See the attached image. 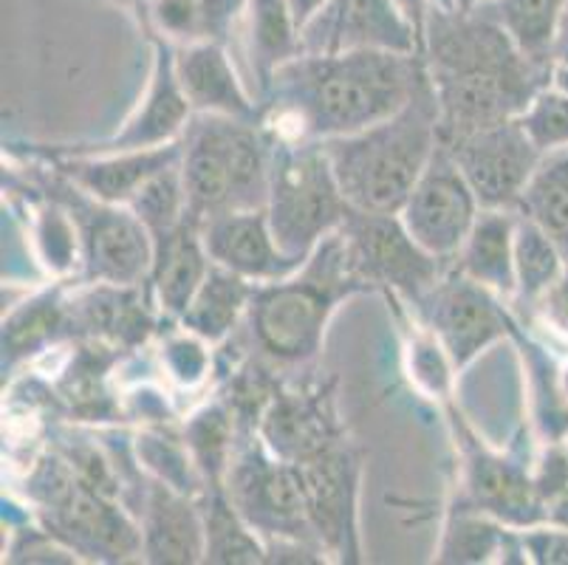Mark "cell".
Masks as SVG:
<instances>
[{
    "mask_svg": "<svg viewBox=\"0 0 568 565\" xmlns=\"http://www.w3.org/2000/svg\"><path fill=\"white\" fill-rule=\"evenodd\" d=\"M425 77V54L306 49L283 62L257 100L263 105V124L277 139L325 142L394 117Z\"/></svg>",
    "mask_w": 568,
    "mask_h": 565,
    "instance_id": "1",
    "label": "cell"
},
{
    "mask_svg": "<svg viewBox=\"0 0 568 565\" xmlns=\"http://www.w3.org/2000/svg\"><path fill=\"white\" fill-rule=\"evenodd\" d=\"M425 62L442 111V142L518 119L555 82V65L529 60L487 7L430 3Z\"/></svg>",
    "mask_w": 568,
    "mask_h": 565,
    "instance_id": "2",
    "label": "cell"
},
{
    "mask_svg": "<svg viewBox=\"0 0 568 565\" xmlns=\"http://www.w3.org/2000/svg\"><path fill=\"white\" fill-rule=\"evenodd\" d=\"M356 294H374L351 269L339 232L325 238L294 274L257 283L241 340L277 371L308 367L323 351L334 311Z\"/></svg>",
    "mask_w": 568,
    "mask_h": 565,
    "instance_id": "3",
    "label": "cell"
},
{
    "mask_svg": "<svg viewBox=\"0 0 568 565\" xmlns=\"http://www.w3.org/2000/svg\"><path fill=\"white\" fill-rule=\"evenodd\" d=\"M442 144V111L430 74L394 117L351 137L325 139L339 190L354 210L399 212Z\"/></svg>",
    "mask_w": 568,
    "mask_h": 565,
    "instance_id": "4",
    "label": "cell"
},
{
    "mask_svg": "<svg viewBox=\"0 0 568 565\" xmlns=\"http://www.w3.org/2000/svg\"><path fill=\"white\" fill-rule=\"evenodd\" d=\"M34 521L80 557V563H142V528L122 501L77 478L69 461L45 447L20 486Z\"/></svg>",
    "mask_w": 568,
    "mask_h": 565,
    "instance_id": "5",
    "label": "cell"
},
{
    "mask_svg": "<svg viewBox=\"0 0 568 565\" xmlns=\"http://www.w3.org/2000/svg\"><path fill=\"white\" fill-rule=\"evenodd\" d=\"M275 137L250 119L193 113L182 137V179L199 221L232 210H261L268 199Z\"/></svg>",
    "mask_w": 568,
    "mask_h": 565,
    "instance_id": "6",
    "label": "cell"
},
{
    "mask_svg": "<svg viewBox=\"0 0 568 565\" xmlns=\"http://www.w3.org/2000/svg\"><path fill=\"white\" fill-rule=\"evenodd\" d=\"M26 179L49 199L60 201L80 232V274L77 283L148 286L153 263V238L128 204H108L65 179L54 164L20 159Z\"/></svg>",
    "mask_w": 568,
    "mask_h": 565,
    "instance_id": "7",
    "label": "cell"
},
{
    "mask_svg": "<svg viewBox=\"0 0 568 565\" xmlns=\"http://www.w3.org/2000/svg\"><path fill=\"white\" fill-rule=\"evenodd\" d=\"M348 210L323 142L275 137L266 215L283 252L306 263L325 238L339 232Z\"/></svg>",
    "mask_w": 568,
    "mask_h": 565,
    "instance_id": "8",
    "label": "cell"
},
{
    "mask_svg": "<svg viewBox=\"0 0 568 565\" xmlns=\"http://www.w3.org/2000/svg\"><path fill=\"white\" fill-rule=\"evenodd\" d=\"M453 442L462 458V484L456 504L478 509L504 521L506 526L531 528L546 523L544 504L535 486V455L524 453L520 444L495 450L469 427L456 402L444 404Z\"/></svg>",
    "mask_w": 568,
    "mask_h": 565,
    "instance_id": "9",
    "label": "cell"
},
{
    "mask_svg": "<svg viewBox=\"0 0 568 565\" xmlns=\"http://www.w3.org/2000/svg\"><path fill=\"white\" fill-rule=\"evenodd\" d=\"M151 43V77L142 100L131 117L119 124V131L100 142H71V144H38V142H9L3 144L14 159H54V155H91V153H122V150H151L164 144L182 142L193 119V105L175 74V46L168 40L148 34Z\"/></svg>",
    "mask_w": 568,
    "mask_h": 565,
    "instance_id": "10",
    "label": "cell"
},
{
    "mask_svg": "<svg viewBox=\"0 0 568 565\" xmlns=\"http://www.w3.org/2000/svg\"><path fill=\"white\" fill-rule=\"evenodd\" d=\"M339 235L356 278L371 292H385L405 305L416 303L450 266L407 232L399 212H365L351 206Z\"/></svg>",
    "mask_w": 568,
    "mask_h": 565,
    "instance_id": "11",
    "label": "cell"
},
{
    "mask_svg": "<svg viewBox=\"0 0 568 565\" xmlns=\"http://www.w3.org/2000/svg\"><path fill=\"white\" fill-rule=\"evenodd\" d=\"M224 486L235 509L246 517V523L263 541L292 537V541L320 546L312 521H308L301 470L297 464L277 458L257 433L241 435Z\"/></svg>",
    "mask_w": 568,
    "mask_h": 565,
    "instance_id": "12",
    "label": "cell"
},
{
    "mask_svg": "<svg viewBox=\"0 0 568 565\" xmlns=\"http://www.w3.org/2000/svg\"><path fill=\"white\" fill-rule=\"evenodd\" d=\"M407 309L418 323H425L436 334L458 373L467 371L495 342L509 340L518 320L509 300L475 283L453 263Z\"/></svg>",
    "mask_w": 568,
    "mask_h": 565,
    "instance_id": "13",
    "label": "cell"
},
{
    "mask_svg": "<svg viewBox=\"0 0 568 565\" xmlns=\"http://www.w3.org/2000/svg\"><path fill=\"white\" fill-rule=\"evenodd\" d=\"M306 492L308 521L332 563H363L359 537V484L363 453L348 435L297 464Z\"/></svg>",
    "mask_w": 568,
    "mask_h": 565,
    "instance_id": "14",
    "label": "cell"
},
{
    "mask_svg": "<svg viewBox=\"0 0 568 565\" xmlns=\"http://www.w3.org/2000/svg\"><path fill=\"white\" fill-rule=\"evenodd\" d=\"M442 144L456 159L481 210H518L520 195L544 159L518 119H506Z\"/></svg>",
    "mask_w": 568,
    "mask_h": 565,
    "instance_id": "15",
    "label": "cell"
},
{
    "mask_svg": "<svg viewBox=\"0 0 568 565\" xmlns=\"http://www.w3.org/2000/svg\"><path fill=\"white\" fill-rule=\"evenodd\" d=\"M478 212L481 204L475 199L473 186L458 170L450 150L438 144L436 155L402 204L399 218L430 255L453 263Z\"/></svg>",
    "mask_w": 568,
    "mask_h": 565,
    "instance_id": "16",
    "label": "cell"
},
{
    "mask_svg": "<svg viewBox=\"0 0 568 565\" xmlns=\"http://www.w3.org/2000/svg\"><path fill=\"white\" fill-rule=\"evenodd\" d=\"M257 435L277 458L288 464H303L345 438L334 382H283L263 411Z\"/></svg>",
    "mask_w": 568,
    "mask_h": 565,
    "instance_id": "17",
    "label": "cell"
},
{
    "mask_svg": "<svg viewBox=\"0 0 568 565\" xmlns=\"http://www.w3.org/2000/svg\"><path fill=\"white\" fill-rule=\"evenodd\" d=\"M308 51L385 49L422 54L416 26L402 12L399 0H332L303 29Z\"/></svg>",
    "mask_w": 568,
    "mask_h": 565,
    "instance_id": "18",
    "label": "cell"
},
{
    "mask_svg": "<svg viewBox=\"0 0 568 565\" xmlns=\"http://www.w3.org/2000/svg\"><path fill=\"white\" fill-rule=\"evenodd\" d=\"M204 246L213 263L252 280V283H272L294 274L303 266L297 258L283 252L266 206L261 210H232L201 221Z\"/></svg>",
    "mask_w": 568,
    "mask_h": 565,
    "instance_id": "19",
    "label": "cell"
},
{
    "mask_svg": "<svg viewBox=\"0 0 568 565\" xmlns=\"http://www.w3.org/2000/svg\"><path fill=\"white\" fill-rule=\"evenodd\" d=\"M136 521L142 528V563H204V517L195 497L151 478Z\"/></svg>",
    "mask_w": 568,
    "mask_h": 565,
    "instance_id": "20",
    "label": "cell"
},
{
    "mask_svg": "<svg viewBox=\"0 0 568 565\" xmlns=\"http://www.w3.org/2000/svg\"><path fill=\"white\" fill-rule=\"evenodd\" d=\"M34 162L54 164L65 179L74 181L94 199L108 201V204H131L133 195L153 175L182 162V142L151 150H122V153L54 155V159H34Z\"/></svg>",
    "mask_w": 568,
    "mask_h": 565,
    "instance_id": "21",
    "label": "cell"
},
{
    "mask_svg": "<svg viewBox=\"0 0 568 565\" xmlns=\"http://www.w3.org/2000/svg\"><path fill=\"white\" fill-rule=\"evenodd\" d=\"M210 269H213V258L206 252L201 221L195 215H187L179 226L153 238L148 292L164 323L175 325L182 320Z\"/></svg>",
    "mask_w": 568,
    "mask_h": 565,
    "instance_id": "22",
    "label": "cell"
},
{
    "mask_svg": "<svg viewBox=\"0 0 568 565\" xmlns=\"http://www.w3.org/2000/svg\"><path fill=\"white\" fill-rule=\"evenodd\" d=\"M71 286L74 280H51L49 286L14 305L3 317L0 349H3V373L34 362L60 345L74 342L71 331Z\"/></svg>",
    "mask_w": 568,
    "mask_h": 565,
    "instance_id": "23",
    "label": "cell"
},
{
    "mask_svg": "<svg viewBox=\"0 0 568 565\" xmlns=\"http://www.w3.org/2000/svg\"><path fill=\"white\" fill-rule=\"evenodd\" d=\"M175 74L195 113L261 122V100L250 97L237 77L224 43H199L175 49Z\"/></svg>",
    "mask_w": 568,
    "mask_h": 565,
    "instance_id": "24",
    "label": "cell"
},
{
    "mask_svg": "<svg viewBox=\"0 0 568 565\" xmlns=\"http://www.w3.org/2000/svg\"><path fill=\"white\" fill-rule=\"evenodd\" d=\"M436 563H529L524 546V528L506 526L493 515L453 501L436 548Z\"/></svg>",
    "mask_w": 568,
    "mask_h": 565,
    "instance_id": "25",
    "label": "cell"
},
{
    "mask_svg": "<svg viewBox=\"0 0 568 565\" xmlns=\"http://www.w3.org/2000/svg\"><path fill=\"white\" fill-rule=\"evenodd\" d=\"M524 362L526 382H529V404H531V433L540 444L566 442L568 438V396L562 387V365H557L549 354L551 345L537 336L524 320H515L513 336Z\"/></svg>",
    "mask_w": 568,
    "mask_h": 565,
    "instance_id": "26",
    "label": "cell"
},
{
    "mask_svg": "<svg viewBox=\"0 0 568 565\" xmlns=\"http://www.w3.org/2000/svg\"><path fill=\"white\" fill-rule=\"evenodd\" d=\"M246 0H151L139 14L144 34H156L175 49L199 43H230Z\"/></svg>",
    "mask_w": 568,
    "mask_h": 565,
    "instance_id": "27",
    "label": "cell"
},
{
    "mask_svg": "<svg viewBox=\"0 0 568 565\" xmlns=\"http://www.w3.org/2000/svg\"><path fill=\"white\" fill-rule=\"evenodd\" d=\"M515 224L518 210H481L473 230L464 238L453 266L475 283L487 286L513 303L518 280H515Z\"/></svg>",
    "mask_w": 568,
    "mask_h": 565,
    "instance_id": "28",
    "label": "cell"
},
{
    "mask_svg": "<svg viewBox=\"0 0 568 565\" xmlns=\"http://www.w3.org/2000/svg\"><path fill=\"white\" fill-rule=\"evenodd\" d=\"M255 286L257 283H252V280L213 263L179 325L219 349L244 325Z\"/></svg>",
    "mask_w": 568,
    "mask_h": 565,
    "instance_id": "29",
    "label": "cell"
},
{
    "mask_svg": "<svg viewBox=\"0 0 568 565\" xmlns=\"http://www.w3.org/2000/svg\"><path fill=\"white\" fill-rule=\"evenodd\" d=\"M246 51L257 91H266L283 62L306 51L303 29L294 18L292 0H246Z\"/></svg>",
    "mask_w": 568,
    "mask_h": 565,
    "instance_id": "30",
    "label": "cell"
},
{
    "mask_svg": "<svg viewBox=\"0 0 568 565\" xmlns=\"http://www.w3.org/2000/svg\"><path fill=\"white\" fill-rule=\"evenodd\" d=\"M204 517V563L213 565H263L266 543L246 517L235 509L226 486H204L199 497Z\"/></svg>",
    "mask_w": 568,
    "mask_h": 565,
    "instance_id": "31",
    "label": "cell"
},
{
    "mask_svg": "<svg viewBox=\"0 0 568 565\" xmlns=\"http://www.w3.org/2000/svg\"><path fill=\"white\" fill-rule=\"evenodd\" d=\"M23 181L26 210L32 215L29 232H32L40 266L54 280H77V274H80V232H77L74 218L60 201L49 199L26 175Z\"/></svg>",
    "mask_w": 568,
    "mask_h": 565,
    "instance_id": "32",
    "label": "cell"
},
{
    "mask_svg": "<svg viewBox=\"0 0 568 565\" xmlns=\"http://www.w3.org/2000/svg\"><path fill=\"white\" fill-rule=\"evenodd\" d=\"M182 433L199 473L204 475V484L224 486L237 444H241V427L224 396H215L213 402L195 407L182 422Z\"/></svg>",
    "mask_w": 568,
    "mask_h": 565,
    "instance_id": "33",
    "label": "cell"
},
{
    "mask_svg": "<svg viewBox=\"0 0 568 565\" xmlns=\"http://www.w3.org/2000/svg\"><path fill=\"white\" fill-rule=\"evenodd\" d=\"M133 450L142 470L153 481H162L190 497H199L204 492V475L199 473L193 453L184 442L182 424H142L133 433Z\"/></svg>",
    "mask_w": 568,
    "mask_h": 565,
    "instance_id": "34",
    "label": "cell"
},
{
    "mask_svg": "<svg viewBox=\"0 0 568 565\" xmlns=\"http://www.w3.org/2000/svg\"><path fill=\"white\" fill-rule=\"evenodd\" d=\"M518 212L535 221L568 261V148L540 159L520 195Z\"/></svg>",
    "mask_w": 568,
    "mask_h": 565,
    "instance_id": "35",
    "label": "cell"
},
{
    "mask_svg": "<svg viewBox=\"0 0 568 565\" xmlns=\"http://www.w3.org/2000/svg\"><path fill=\"white\" fill-rule=\"evenodd\" d=\"M566 263L560 246L535 221L518 212V224H515V280H518L513 297L515 314H526L537 300L544 297L546 289L560 278Z\"/></svg>",
    "mask_w": 568,
    "mask_h": 565,
    "instance_id": "36",
    "label": "cell"
},
{
    "mask_svg": "<svg viewBox=\"0 0 568 565\" xmlns=\"http://www.w3.org/2000/svg\"><path fill=\"white\" fill-rule=\"evenodd\" d=\"M399 311L402 323H405V367L410 376L413 387L425 398H433L444 407L453 402V382H456V365L450 354L444 351L442 342L436 340L425 323H418L402 300L387 297Z\"/></svg>",
    "mask_w": 568,
    "mask_h": 565,
    "instance_id": "37",
    "label": "cell"
},
{
    "mask_svg": "<svg viewBox=\"0 0 568 565\" xmlns=\"http://www.w3.org/2000/svg\"><path fill=\"white\" fill-rule=\"evenodd\" d=\"M484 7L498 18L506 34L529 60L551 62L557 26L566 14V0H487Z\"/></svg>",
    "mask_w": 568,
    "mask_h": 565,
    "instance_id": "38",
    "label": "cell"
},
{
    "mask_svg": "<svg viewBox=\"0 0 568 565\" xmlns=\"http://www.w3.org/2000/svg\"><path fill=\"white\" fill-rule=\"evenodd\" d=\"M215 351V345L179 323L159 331V365L164 376L182 391H195L213 380Z\"/></svg>",
    "mask_w": 568,
    "mask_h": 565,
    "instance_id": "39",
    "label": "cell"
},
{
    "mask_svg": "<svg viewBox=\"0 0 568 565\" xmlns=\"http://www.w3.org/2000/svg\"><path fill=\"white\" fill-rule=\"evenodd\" d=\"M136 218L148 226L151 238L162 235V232H170L173 226H179L190 212L187 204V190H184V179H182V168L173 164V168L162 170L159 175H153L148 184L133 195L131 204Z\"/></svg>",
    "mask_w": 568,
    "mask_h": 565,
    "instance_id": "40",
    "label": "cell"
},
{
    "mask_svg": "<svg viewBox=\"0 0 568 565\" xmlns=\"http://www.w3.org/2000/svg\"><path fill=\"white\" fill-rule=\"evenodd\" d=\"M518 122L524 124L526 137L535 142V148L544 155L568 148V91H562L555 82L546 85L526 105Z\"/></svg>",
    "mask_w": 568,
    "mask_h": 565,
    "instance_id": "41",
    "label": "cell"
},
{
    "mask_svg": "<svg viewBox=\"0 0 568 565\" xmlns=\"http://www.w3.org/2000/svg\"><path fill=\"white\" fill-rule=\"evenodd\" d=\"M7 563H43V565H71L80 563L71 548L51 535L49 528L34 521L32 512H26L20 521H9V546L3 554Z\"/></svg>",
    "mask_w": 568,
    "mask_h": 565,
    "instance_id": "42",
    "label": "cell"
},
{
    "mask_svg": "<svg viewBox=\"0 0 568 565\" xmlns=\"http://www.w3.org/2000/svg\"><path fill=\"white\" fill-rule=\"evenodd\" d=\"M537 336H549V345H566L568 349V263L560 278L544 292L526 314H518Z\"/></svg>",
    "mask_w": 568,
    "mask_h": 565,
    "instance_id": "43",
    "label": "cell"
},
{
    "mask_svg": "<svg viewBox=\"0 0 568 565\" xmlns=\"http://www.w3.org/2000/svg\"><path fill=\"white\" fill-rule=\"evenodd\" d=\"M526 557L535 565H568V528L540 523L524 528Z\"/></svg>",
    "mask_w": 568,
    "mask_h": 565,
    "instance_id": "44",
    "label": "cell"
},
{
    "mask_svg": "<svg viewBox=\"0 0 568 565\" xmlns=\"http://www.w3.org/2000/svg\"><path fill=\"white\" fill-rule=\"evenodd\" d=\"M551 62H555V71H568V9L562 14L560 26H557V38L551 46Z\"/></svg>",
    "mask_w": 568,
    "mask_h": 565,
    "instance_id": "45",
    "label": "cell"
},
{
    "mask_svg": "<svg viewBox=\"0 0 568 565\" xmlns=\"http://www.w3.org/2000/svg\"><path fill=\"white\" fill-rule=\"evenodd\" d=\"M332 0H292V9H294V18L301 23V29H306L325 7H328Z\"/></svg>",
    "mask_w": 568,
    "mask_h": 565,
    "instance_id": "46",
    "label": "cell"
},
{
    "mask_svg": "<svg viewBox=\"0 0 568 565\" xmlns=\"http://www.w3.org/2000/svg\"><path fill=\"white\" fill-rule=\"evenodd\" d=\"M546 523L568 528V490H562L560 495L551 497L549 504H546Z\"/></svg>",
    "mask_w": 568,
    "mask_h": 565,
    "instance_id": "47",
    "label": "cell"
},
{
    "mask_svg": "<svg viewBox=\"0 0 568 565\" xmlns=\"http://www.w3.org/2000/svg\"><path fill=\"white\" fill-rule=\"evenodd\" d=\"M105 3H116V7L128 9V12H133L139 18V14L144 12V7H148L151 0H105Z\"/></svg>",
    "mask_w": 568,
    "mask_h": 565,
    "instance_id": "48",
    "label": "cell"
},
{
    "mask_svg": "<svg viewBox=\"0 0 568 565\" xmlns=\"http://www.w3.org/2000/svg\"><path fill=\"white\" fill-rule=\"evenodd\" d=\"M484 3H487V0H444V7L447 9H464V12H467V9L484 7Z\"/></svg>",
    "mask_w": 568,
    "mask_h": 565,
    "instance_id": "49",
    "label": "cell"
},
{
    "mask_svg": "<svg viewBox=\"0 0 568 565\" xmlns=\"http://www.w3.org/2000/svg\"><path fill=\"white\" fill-rule=\"evenodd\" d=\"M555 85H560L562 91H568V71H555Z\"/></svg>",
    "mask_w": 568,
    "mask_h": 565,
    "instance_id": "50",
    "label": "cell"
},
{
    "mask_svg": "<svg viewBox=\"0 0 568 565\" xmlns=\"http://www.w3.org/2000/svg\"><path fill=\"white\" fill-rule=\"evenodd\" d=\"M566 9H568V0H566Z\"/></svg>",
    "mask_w": 568,
    "mask_h": 565,
    "instance_id": "51",
    "label": "cell"
},
{
    "mask_svg": "<svg viewBox=\"0 0 568 565\" xmlns=\"http://www.w3.org/2000/svg\"><path fill=\"white\" fill-rule=\"evenodd\" d=\"M566 444H568V438H566Z\"/></svg>",
    "mask_w": 568,
    "mask_h": 565,
    "instance_id": "52",
    "label": "cell"
}]
</instances>
